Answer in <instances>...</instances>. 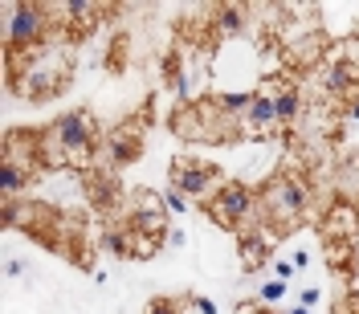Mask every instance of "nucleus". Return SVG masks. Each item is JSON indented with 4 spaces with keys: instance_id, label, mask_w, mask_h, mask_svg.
I'll list each match as a JSON object with an SVG mask.
<instances>
[{
    "instance_id": "4468645a",
    "label": "nucleus",
    "mask_w": 359,
    "mask_h": 314,
    "mask_svg": "<svg viewBox=\"0 0 359 314\" xmlns=\"http://www.w3.org/2000/svg\"><path fill=\"white\" fill-rule=\"evenodd\" d=\"M351 86H355V69L347 66V62H335V66L327 69V90H335V94H347Z\"/></svg>"
},
{
    "instance_id": "a211bd4d",
    "label": "nucleus",
    "mask_w": 359,
    "mask_h": 314,
    "mask_svg": "<svg viewBox=\"0 0 359 314\" xmlns=\"http://www.w3.org/2000/svg\"><path fill=\"white\" fill-rule=\"evenodd\" d=\"M163 204H168L172 212H184V208H188V196H184V192H176V188L168 184V192H163Z\"/></svg>"
},
{
    "instance_id": "2eb2a0df",
    "label": "nucleus",
    "mask_w": 359,
    "mask_h": 314,
    "mask_svg": "<svg viewBox=\"0 0 359 314\" xmlns=\"http://www.w3.org/2000/svg\"><path fill=\"white\" fill-rule=\"evenodd\" d=\"M217 29L221 33H245V8L241 4H224L217 13Z\"/></svg>"
},
{
    "instance_id": "7ed1b4c3",
    "label": "nucleus",
    "mask_w": 359,
    "mask_h": 314,
    "mask_svg": "<svg viewBox=\"0 0 359 314\" xmlns=\"http://www.w3.org/2000/svg\"><path fill=\"white\" fill-rule=\"evenodd\" d=\"M306 204H311V188L302 184V176H273L262 192V212L278 228H290L302 221Z\"/></svg>"
},
{
    "instance_id": "423d86ee",
    "label": "nucleus",
    "mask_w": 359,
    "mask_h": 314,
    "mask_svg": "<svg viewBox=\"0 0 359 314\" xmlns=\"http://www.w3.org/2000/svg\"><path fill=\"white\" fill-rule=\"evenodd\" d=\"M143 156V127L127 118V123H118L114 131H107L102 139V159H107V168H127L135 159Z\"/></svg>"
},
{
    "instance_id": "39448f33",
    "label": "nucleus",
    "mask_w": 359,
    "mask_h": 314,
    "mask_svg": "<svg viewBox=\"0 0 359 314\" xmlns=\"http://www.w3.org/2000/svg\"><path fill=\"white\" fill-rule=\"evenodd\" d=\"M49 13L53 8H45V4H17L8 13V49H13V57H29L45 45L49 25H53Z\"/></svg>"
},
{
    "instance_id": "f257e3e1",
    "label": "nucleus",
    "mask_w": 359,
    "mask_h": 314,
    "mask_svg": "<svg viewBox=\"0 0 359 314\" xmlns=\"http://www.w3.org/2000/svg\"><path fill=\"white\" fill-rule=\"evenodd\" d=\"M94 143H98L94 114L69 111L62 118H53L45 131H37V163L41 168H62V163L82 168V163L94 159Z\"/></svg>"
},
{
    "instance_id": "4be33fe9",
    "label": "nucleus",
    "mask_w": 359,
    "mask_h": 314,
    "mask_svg": "<svg viewBox=\"0 0 359 314\" xmlns=\"http://www.w3.org/2000/svg\"><path fill=\"white\" fill-rule=\"evenodd\" d=\"M306 266H311V257H306V253L298 249V253H294V269H306Z\"/></svg>"
},
{
    "instance_id": "0eeeda50",
    "label": "nucleus",
    "mask_w": 359,
    "mask_h": 314,
    "mask_svg": "<svg viewBox=\"0 0 359 314\" xmlns=\"http://www.w3.org/2000/svg\"><path fill=\"white\" fill-rule=\"evenodd\" d=\"M212 179H217V168H212V163H201V159H192V156H180L176 163H172L168 184H172L176 192H184V196H204Z\"/></svg>"
},
{
    "instance_id": "a878e982",
    "label": "nucleus",
    "mask_w": 359,
    "mask_h": 314,
    "mask_svg": "<svg viewBox=\"0 0 359 314\" xmlns=\"http://www.w3.org/2000/svg\"><path fill=\"white\" fill-rule=\"evenodd\" d=\"M290 314H311V310H306V306H294V310Z\"/></svg>"
},
{
    "instance_id": "5701e85b",
    "label": "nucleus",
    "mask_w": 359,
    "mask_h": 314,
    "mask_svg": "<svg viewBox=\"0 0 359 314\" xmlns=\"http://www.w3.org/2000/svg\"><path fill=\"white\" fill-rule=\"evenodd\" d=\"M168 245H184V233H180V228H172V233H168Z\"/></svg>"
},
{
    "instance_id": "6e6552de",
    "label": "nucleus",
    "mask_w": 359,
    "mask_h": 314,
    "mask_svg": "<svg viewBox=\"0 0 359 314\" xmlns=\"http://www.w3.org/2000/svg\"><path fill=\"white\" fill-rule=\"evenodd\" d=\"M273 127H278L273 98H269V94H257V98H253V107L245 111V118H241V135H253V139H262V135H269Z\"/></svg>"
},
{
    "instance_id": "9d476101",
    "label": "nucleus",
    "mask_w": 359,
    "mask_h": 314,
    "mask_svg": "<svg viewBox=\"0 0 359 314\" xmlns=\"http://www.w3.org/2000/svg\"><path fill=\"white\" fill-rule=\"evenodd\" d=\"M273 114H278V127H294L298 123V114H302V98H298V90L290 86H278L273 94Z\"/></svg>"
},
{
    "instance_id": "9b49d317",
    "label": "nucleus",
    "mask_w": 359,
    "mask_h": 314,
    "mask_svg": "<svg viewBox=\"0 0 359 314\" xmlns=\"http://www.w3.org/2000/svg\"><path fill=\"white\" fill-rule=\"evenodd\" d=\"M98 245L107 249V253H114V257H131V253H135L131 224H107V228H102V237H98Z\"/></svg>"
},
{
    "instance_id": "393cba45",
    "label": "nucleus",
    "mask_w": 359,
    "mask_h": 314,
    "mask_svg": "<svg viewBox=\"0 0 359 314\" xmlns=\"http://www.w3.org/2000/svg\"><path fill=\"white\" fill-rule=\"evenodd\" d=\"M347 118H359V98L351 102V107H347Z\"/></svg>"
},
{
    "instance_id": "20e7f679",
    "label": "nucleus",
    "mask_w": 359,
    "mask_h": 314,
    "mask_svg": "<svg viewBox=\"0 0 359 314\" xmlns=\"http://www.w3.org/2000/svg\"><path fill=\"white\" fill-rule=\"evenodd\" d=\"M253 204H257L253 188L241 184V179H233V184H221V188H217V196L204 200V212L221 224V228L245 233V224L253 221Z\"/></svg>"
},
{
    "instance_id": "aec40b11",
    "label": "nucleus",
    "mask_w": 359,
    "mask_h": 314,
    "mask_svg": "<svg viewBox=\"0 0 359 314\" xmlns=\"http://www.w3.org/2000/svg\"><path fill=\"white\" fill-rule=\"evenodd\" d=\"M4 273H8V278H21V273H25V261H8V266H4Z\"/></svg>"
},
{
    "instance_id": "f3484780",
    "label": "nucleus",
    "mask_w": 359,
    "mask_h": 314,
    "mask_svg": "<svg viewBox=\"0 0 359 314\" xmlns=\"http://www.w3.org/2000/svg\"><path fill=\"white\" fill-rule=\"evenodd\" d=\"M282 294H286V282H262V286H257V298H262V302H278Z\"/></svg>"
},
{
    "instance_id": "1a4fd4ad",
    "label": "nucleus",
    "mask_w": 359,
    "mask_h": 314,
    "mask_svg": "<svg viewBox=\"0 0 359 314\" xmlns=\"http://www.w3.org/2000/svg\"><path fill=\"white\" fill-rule=\"evenodd\" d=\"M273 257V249H269V241L262 237V233H241V266L253 273V269H262Z\"/></svg>"
},
{
    "instance_id": "ddd939ff",
    "label": "nucleus",
    "mask_w": 359,
    "mask_h": 314,
    "mask_svg": "<svg viewBox=\"0 0 359 314\" xmlns=\"http://www.w3.org/2000/svg\"><path fill=\"white\" fill-rule=\"evenodd\" d=\"M90 196H94V204L111 208L114 196H118V179H114L111 172H107V176H102V172H94V176H90Z\"/></svg>"
},
{
    "instance_id": "6ab92c4d",
    "label": "nucleus",
    "mask_w": 359,
    "mask_h": 314,
    "mask_svg": "<svg viewBox=\"0 0 359 314\" xmlns=\"http://www.w3.org/2000/svg\"><path fill=\"white\" fill-rule=\"evenodd\" d=\"M273 269H278V278H282V282H286V278H294V261H278Z\"/></svg>"
},
{
    "instance_id": "412c9836",
    "label": "nucleus",
    "mask_w": 359,
    "mask_h": 314,
    "mask_svg": "<svg viewBox=\"0 0 359 314\" xmlns=\"http://www.w3.org/2000/svg\"><path fill=\"white\" fill-rule=\"evenodd\" d=\"M302 306H306V310L318 306V290H302Z\"/></svg>"
},
{
    "instance_id": "f03ea898",
    "label": "nucleus",
    "mask_w": 359,
    "mask_h": 314,
    "mask_svg": "<svg viewBox=\"0 0 359 314\" xmlns=\"http://www.w3.org/2000/svg\"><path fill=\"white\" fill-rule=\"evenodd\" d=\"M25 62V69L13 74V86L21 98L29 102H45V98H53V94H62L69 78V66L62 62V53H53V49H41V53H29V57H17Z\"/></svg>"
},
{
    "instance_id": "f8f14e48",
    "label": "nucleus",
    "mask_w": 359,
    "mask_h": 314,
    "mask_svg": "<svg viewBox=\"0 0 359 314\" xmlns=\"http://www.w3.org/2000/svg\"><path fill=\"white\" fill-rule=\"evenodd\" d=\"M62 17H74V37H82L94 29V17H98V4H86V0H74V4H62L57 8Z\"/></svg>"
},
{
    "instance_id": "dca6fc26",
    "label": "nucleus",
    "mask_w": 359,
    "mask_h": 314,
    "mask_svg": "<svg viewBox=\"0 0 359 314\" xmlns=\"http://www.w3.org/2000/svg\"><path fill=\"white\" fill-rule=\"evenodd\" d=\"M180 310H184L180 298H156V302L147 306V314H180Z\"/></svg>"
},
{
    "instance_id": "b1692460",
    "label": "nucleus",
    "mask_w": 359,
    "mask_h": 314,
    "mask_svg": "<svg viewBox=\"0 0 359 314\" xmlns=\"http://www.w3.org/2000/svg\"><path fill=\"white\" fill-rule=\"evenodd\" d=\"M196 306H201V314H217V306H212L208 298H196Z\"/></svg>"
}]
</instances>
